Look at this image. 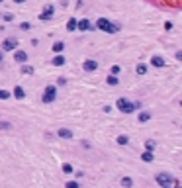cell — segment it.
I'll return each mask as SVG.
<instances>
[{
	"instance_id": "obj_1",
	"label": "cell",
	"mask_w": 182,
	"mask_h": 188,
	"mask_svg": "<svg viewBox=\"0 0 182 188\" xmlns=\"http://www.w3.org/2000/svg\"><path fill=\"white\" fill-rule=\"evenodd\" d=\"M157 182H159L163 188H180L178 182H176L170 174H167V173H159V174H157Z\"/></svg>"
},
{
	"instance_id": "obj_2",
	"label": "cell",
	"mask_w": 182,
	"mask_h": 188,
	"mask_svg": "<svg viewBox=\"0 0 182 188\" xmlns=\"http://www.w3.org/2000/svg\"><path fill=\"white\" fill-rule=\"evenodd\" d=\"M116 106L120 108L124 114H131L135 108H139V104H131V102H127L125 98H117V102H116Z\"/></svg>"
},
{
	"instance_id": "obj_3",
	"label": "cell",
	"mask_w": 182,
	"mask_h": 188,
	"mask_svg": "<svg viewBox=\"0 0 182 188\" xmlns=\"http://www.w3.org/2000/svg\"><path fill=\"white\" fill-rule=\"evenodd\" d=\"M96 26H98V30H102V31H108V34H116V31H117V26H116V24H110L106 18H98V22H96Z\"/></svg>"
},
{
	"instance_id": "obj_4",
	"label": "cell",
	"mask_w": 182,
	"mask_h": 188,
	"mask_svg": "<svg viewBox=\"0 0 182 188\" xmlns=\"http://www.w3.org/2000/svg\"><path fill=\"white\" fill-rule=\"evenodd\" d=\"M55 96H57V86H55V84H49V86L45 88L43 102H45V104H49V102H53V100H55Z\"/></svg>"
},
{
	"instance_id": "obj_5",
	"label": "cell",
	"mask_w": 182,
	"mask_h": 188,
	"mask_svg": "<svg viewBox=\"0 0 182 188\" xmlns=\"http://www.w3.org/2000/svg\"><path fill=\"white\" fill-rule=\"evenodd\" d=\"M77 30H78V31H88V30H92V24L88 22V18L77 20Z\"/></svg>"
},
{
	"instance_id": "obj_6",
	"label": "cell",
	"mask_w": 182,
	"mask_h": 188,
	"mask_svg": "<svg viewBox=\"0 0 182 188\" xmlns=\"http://www.w3.org/2000/svg\"><path fill=\"white\" fill-rule=\"evenodd\" d=\"M16 45H18V41H16L14 37H10V39H4L2 49H4V51H12V49H16Z\"/></svg>"
},
{
	"instance_id": "obj_7",
	"label": "cell",
	"mask_w": 182,
	"mask_h": 188,
	"mask_svg": "<svg viewBox=\"0 0 182 188\" xmlns=\"http://www.w3.org/2000/svg\"><path fill=\"white\" fill-rule=\"evenodd\" d=\"M82 67H84V71L92 73V71H96V69H98V63H96V61H92V59H86Z\"/></svg>"
},
{
	"instance_id": "obj_8",
	"label": "cell",
	"mask_w": 182,
	"mask_h": 188,
	"mask_svg": "<svg viewBox=\"0 0 182 188\" xmlns=\"http://www.w3.org/2000/svg\"><path fill=\"white\" fill-rule=\"evenodd\" d=\"M53 10H55V8H53L51 4H49V6H45V10H43L41 16H39V20H49L51 16H53Z\"/></svg>"
},
{
	"instance_id": "obj_9",
	"label": "cell",
	"mask_w": 182,
	"mask_h": 188,
	"mask_svg": "<svg viewBox=\"0 0 182 188\" xmlns=\"http://www.w3.org/2000/svg\"><path fill=\"white\" fill-rule=\"evenodd\" d=\"M14 59L18 63H26V61H28V53H26V51H16L14 53Z\"/></svg>"
},
{
	"instance_id": "obj_10",
	"label": "cell",
	"mask_w": 182,
	"mask_h": 188,
	"mask_svg": "<svg viewBox=\"0 0 182 188\" xmlns=\"http://www.w3.org/2000/svg\"><path fill=\"white\" fill-rule=\"evenodd\" d=\"M151 65H153V67H164L167 63H164V59H163V57L155 55V57H151Z\"/></svg>"
},
{
	"instance_id": "obj_11",
	"label": "cell",
	"mask_w": 182,
	"mask_h": 188,
	"mask_svg": "<svg viewBox=\"0 0 182 188\" xmlns=\"http://www.w3.org/2000/svg\"><path fill=\"white\" fill-rule=\"evenodd\" d=\"M14 96H16L18 100H24V98H26V92H24V88H22V86H16V88H14Z\"/></svg>"
},
{
	"instance_id": "obj_12",
	"label": "cell",
	"mask_w": 182,
	"mask_h": 188,
	"mask_svg": "<svg viewBox=\"0 0 182 188\" xmlns=\"http://www.w3.org/2000/svg\"><path fill=\"white\" fill-rule=\"evenodd\" d=\"M59 135L65 137V139H73V131H71V130H65V127H61V130H59Z\"/></svg>"
},
{
	"instance_id": "obj_13",
	"label": "cell",
	"mask_w": 182,
	"mask_h": 188,
	"mask_svg": "<svg viewBox=\"0 0 182 188\" xmlns=\"http://www.w3.org/2000/svg\"><path fill=\"white\" fill-rule=\"evenodd\" d=\"M67 30H69V31H74V30H77V18H71V20L67 22Z\"/></svg>"
},
{
	"instance_id": "obj_14",
	"label": "cell",
	"mask_w": 182,
	"mask_h": 188,
	"mask_svg": "<svg viewBox=\"0 0 182 188\" xmlns=\"http://www.w3.org/2000/svg\"><path fill=\"white\" fill-rule=\"evenodd\" d=\"M53 65H55V67H63V65H65V57L57 55L55 59H53Z\"/></svg>"
},
{
	"instance_id": "obj_15",
	"label": "cell",
	"mask_w": 182,
	"mask_h": 188,
	"mask_svg": "<svg viewBox=\"0 0 182 188\" xmlns=\"http://www.w3.org/2000/svg\"><path fill=\"white\" fill-rule=\"evenodd\" d=\"M151 120V112H141V114H139V122H149Z\"/></svg>"
},
{
	"instance_id": "obj_16",
	"label": "cell",
	"mask_w": 182,
	"mask_h": 188,
	"mask_svg": "<svg viewBox=\"0 0 182 188\" xmlns=\"http://www.w3.org/2000/svg\"><path fill=\"white\" fill-rule=\"evenodd\" d=\"M141 159L145 161V163H151V161H153V151H145L141 155Z\"/></svg>"
},
{
	"instance_id": "obj_17",
	"label": "cell",
	"mask_w": 182,
	"mask_h": 188,
	"mask_svg": "<svg viewBox=\"0 0 182 188\" xmlns=\"http://www.w3.org/2000/svg\"><path fill=\"white\" fill-rule=\"evenodd\" d=\"M121 186H124V188H131L133 186V180L129 178V176H125V178H121Z\"/></svg>"
},
{
	"instance_id": "obj_18",
	"label": "cell",
	"mask_w": 182,
	"mask_h": 188,
	"mask_svg": "<svg viewBox=\"0 0 182 188\" xmlns=\"http://www.w3.org/2000/svg\"><path fill=\"white\" fill-rule=\"evenodd\" d=\"M63 49H65V43H63V41H57V43L53 45V51H55V53H61Z\"/></svg>"
},
{
	"instance_id": "obj_19",
	"label": "cell",
	"mask_w": 182,
	"mask_h": 188,
	"mask_svg": "<svg viewBox=\"0 0 182 188\" xmlns=\"http://www.w3.org/2000/svg\"><path fill=\"white\" fill-rule=\"evenodd\" d=\"M117 82H120V78H117L116 74H110V77H108V84H110V86H116Z\"/></svg>"
},
{
	"instance_id": "obj_20",
	"label": "cell",
	"mask_w": 182,
	"mask_h": 188,
	"mask_svg": "<svg viewBox=\"0 0 182 188\" xmlns=\"http://www.w3.org/2000/svg\"><path fill=\"white\" fill-rule=\"evenodd\" d=\"M22 73H24V74H31V73H34V67L24 65V67H22Z\"/></svg>"
},
{
	"instance_id": "obj_21",
	"label": "cell",
	"mask_w": 182,
	"mask_h": 188,
	"mask_svg": "<svg viewBox=\"0 0 182 188\" xmlns=\"http://www.w3.org/2000/svg\"><path fill=\"white\" fill-rule=\"evenodd\" d=\"M63 173L71 174V173H73V165H69V163H65V165H63Z\"/></svg>"
},
{
	"instance_id": "obj_22",
	"label": "cell",
	"mask_w": 182,
	"mask_h": 188,
	"mask_svg": "<svg viewBox=\"0 0 182 188\" xmlns=\"http://www.w3.org/2000/svg\"><path fill=\"white\" fill-rule=\"evenodd\" d=\"M127 141H129L127 135H120V137H117V143H120V145H127Z\"/></svg>"
},
{
	"instance_id": "obj_23",
	"label": "cell",
	"mask_w": 182,
	"mask_h": 188,
	"mask_svg": "<svg viewBox=\"0 0 182 188\" xmlns=\"http://www.w3.org/2000/svg\"><path fill=\"white\" fill-rule=\"evenodd\" d=\"M6 98H10V92H8V90H2V88H0V100H6Z\"/></svg>"
},
{
	"instance_id": "obj_24",
	"label": "cell",
	"mask_w": 182,
	"mask_h": 188,
	"mask_svg": "<svg viewBox=\"0 0 182 188\" xmlns=\"http://www.w3.org/2000/svg\"><path fill=\"white\" fill-rule=\"evenodd\" d=\"M147 73V65H139L137 67V74H145Z\"/></svg>"
},
{
	"instance_id": "obj_25",
	"label": "cell",
	"mask_w": 182,
	"mask_h": 188,
	"mask_svg": "<svg viewBox=\"0 0 182 188\" xmlns=\"http://www.w3.org/2000/svg\"><path fill=\"white\" fill-rule=\"evenodd\" d=\"M145 147H147V151H153V149H155V141H145Z\"/></svg>"
},
{
	"instance_id": "obj_26",
	"label": "cell",
	"mask_w": 182,
	"mask_h": 188,
	"mask_svg": "<svg viewBox=\"0 0 182 188\" xmlns=\"http://www.w3.org/2000/svg\"><path fill=\"white\" fill-rule=\"evenodd\" d=\"M65 188H78V182L71 180V182H67V184H65Z\"/></svg>"
},
{
	"instance_id": "obj_27",
	"label": "cell",
	"mask_w": 182,
	"mask_h": 188,
	"mask_svg": "<svg viewBox=\"0 0 182 188\" xmlns=\"http://www.w3.org/2000/svg\"><path fill=\"white\" fill-rule=\"evenodd\" d=\"M0 130H10V123L8 122H0Z\"/></svg>"
},
{
	"instance_id": "obj_28",
	"label": "cell",
	"mask_w": 182,
	"mask_h": 188,
	"mask_svg": "<svg viewBox=\"0 0 182 188\" xmlns=\"http://www.w3.org/2000/svg\"><path fill=\"white\" fill-rule=\"evenodd\" d=\"M117 73H120V65H114L112 67V74H117Z\"/></svg>"
},
{
	"instance_id": "obj_29",
	"label": "cell",
	"mask_w": 182,
	"mask_h": 188,
	"mask_svg": "<svg viewBox=\"0 0 182 188\" xmlns=\"http://www.w3.org/2000/svg\"><path fill=\"white\" fill-rule=\"evenodd\" d=\"M4 20H6V22H12L14 16H12V14H4Z\"/></svg>"
},
{
	"instance_id": "obj_30",
	"label": "cell",
	"mask_w": 182,
	"mask_h": 188,
	"mask_svg": "<svg viewBox=\"0 0 182 188\" xmlns=\"http://www.w3.org/2000/svg\"><path fill=\"white\" fill-rule=\"evenodd\" d=\"M20 28H22V30H30V28H31V26H30L28 22H24V24H20Z\"/></svg>"
},
{
	"instance_id": "obj_31",
	"label": "cell",
	"mask_w": 182,
	"mask_h": 188,
	"mask_svg": "<svg viewBox=\"0 0 182 188\" xmlns=\"http://www.w3.org/2000/svg\"><path fill=\"white\" fill-rule=\"evenodd\" d=\"M14 2H18V4H22V2H26V0H14Z\"/></svg>"
},
{
	"instance_id": "obj_32",
	"label": "cell",
	"mask_w": 182,
	"mask_h": 188,
	"mask_svg": "<svg viewBox=\"0 0 182 188\" xmlns=\"http://www.w3.org/2000/svg\"><path fill=\"white\" fill-rule=\"evenodd\" d=\"M0 61H2V53H0Z\"/></svg>"
},
{
	"instance_id": "obj_33",
	"label": "cell",
	"mask_w": 182,
	"mask_h": 188,
	"mask_svg": "<svg viewBox=\"0 0 182 188\" xmlns=\"http://www.w3.org/2000/svg\"><path fill=\"white\" fill-rule=\"evenodd\" d=\"M0 2H2V0H0Z\"/></svg>"
}]
</instances>
